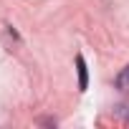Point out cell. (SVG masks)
<instances>
[{
  "label": "cell",
  "mask_w": 129,
  "mask_h": 129,
  "mask_svg": "<svg viewBox=\"0 0 129 129\" xmlns=\"http://www.w3.org/2000/svg\"><path fill=\"white\" fill-rule=\"evenodd\" d=\"M76 69H79V91H86V86H89V74H86V61H84L81 53L76 56Z\"/></svg>",
  "instance_id": "1"
},
{
  "label": "cell",
  "mask_w": 129,
  "mask_h": 129,
  "mask_svg": "<svg viewBox=\"0 0 129 129\" xmlns=\"http://www.w3.org/2000/svg\"><path fill=\"white\" fill-rule=\"evenodd\" d=\"M116 89L119 91H129V66H124L116 76Z\"/></svg>",
  "instance_id": "2"
}]
</instances>
